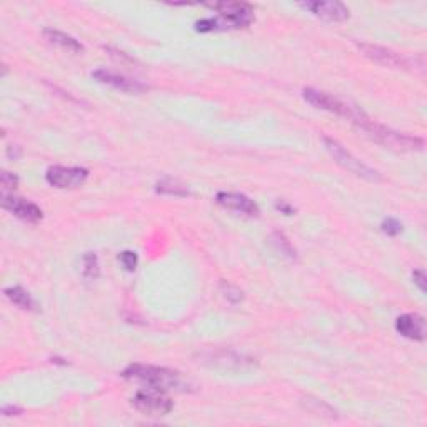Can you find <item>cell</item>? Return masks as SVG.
I'll list each match as a JSON object with an SVG mask.
<instances>
[{
  "label": "cell",
  "instance_id": "cell-1",
  "mask_svg": "<svg viewBox=\"0 0 427 427\" xmlns=\"http://www.w3.org/2000/svg\"><path fill=\"white\" fill-rule=\"evenodd\" d=\"M129 381H137L147 384V388H154L164 393H191L192 384L184 379L181 372L165 369L157 366H144V364H132L122 372Z\"/></svg>",
  "mask_w": 427,
  "mask_h": 427
},
{
  "label": "cell",
  "instance_id": "cell-2",
  "mask_svg": "<svg viewBox=\"0 0 427 427\" xmlns=\"http://www.w3.org/2000/svg\"><path fill=\"white\" fill-rule=\"evenodd\" d=\"M219 12L214 19H204L196 24L197 32H220V30L244 29L254 22V8L246 2H222L210 6Z\"/></svg>",
  "mask_w": 427,
  "mask_h": 427
},
{
  "label": "cell",
  "instance_id": "cell-3",
  "mask_svg": "<svg viewBox=\"0 0 427 427\" xmlns=\"http://www.w3.org/2000/svg\"><path fill=\"white\" fill-rule=\"evenodd\" d=\"M362 130H366L369 136L374 139L381 146L389 147V149L399 151V152H412V151H422L424 149V141L419 137L407 136V134L395 132L393 129L384 127V125L376 124L369 117L364 115L356 122Z\"/></svg>",
  "mask_w": 427,
  "mask_h": 427
},
{
  "label": "cell",
  "instance_id": "cell-4",
  "mask_svg": "<svg viewBox=\"0 0 427 427\" xmlns=\"http://www.w3.org/2000/svg\"><path fill=\"white\" fill-rule=\"evenodd\" d=\"M324 144H326V149L332 155V159H334L337 164L340 165V167L348 169L349 172L357 175V177L366 179V181H369V182H381L382 181L381 174L377 172V170L369 167L367 164H364L361 159H357V157H354L352 152H349L343 146V144L337 142L336 139L324 137Z\"/></svg>",
  "mask_w": 427,
  "mask_h": 427
},
{
  "label": "cell",
  "instance_id": "cell-5",
  "mask_svg": "<svg viewBox=\"0 0 427 427\" xmlns=\"http://www.w3.org/2000/svg\"><path fill=\"white\" fill-rule=\"evenodd\" d=\"M302 96L305 98V102H309V104L316 107V109L332 112V114H336V115L350 119L352 122H357L359 119H362V117L366 115L362 110L356 109V107L345 104V102L340 101V98L331 96V94H327L324 91H317V89H312V87L304 89Z\"/></svg>",
  "mask_w": 427,
  "mask_h": 427
},
{
  "label": "cell",
  "instance_id": "cell-6",
  "mask_svg": "<svg viewBox=\"0 0 427 427\" xmlns=\"http://www.w3.org/2000/svg\"><path fill=\"white\" fill-rule=\"evenodd\" d=\"M134 407L146 416H165L174 409V402L164 390L147 388L139 390L132 399Z\"/></svg>",
  "mask_w": 427,
  "mask_h": 427
},
{
  "label": "cell",
  "instance_id": "cell-7",
  "mask_svg": "<svg viewBox=\"0 0 427 427\" xmlns=\"http://www.w3.org/2000/svg\"><path fill=\"white\" fill-rule=\"evenodd\" d=\"M89 170L84 167H64V165H53L49 167L46 179L52 187L57 189H75L87 181Z\"/></svg>",
  "mask_w": 427,
  "mask_h": 427
},
{
  "label": "cell",
  "instance_id": "cell-8",
  "mask_svg": "<svg viewBox=\"0 0 427 427\" xmlns=\"http://www.w3.org/2000/svg\"><path fill=\"white\" fill-rule=\"evenodd\" d=\"M357 47L364 56L371 58V60H374L376 64L390 67V69H407L409 67V62L401 56V53L390 51L388 47L376 46V44H367V42L357 44Z\"/></svg>",
  "mask_w": 427,
  "mask_h": 427
},
{
  "label": "cell",
  "instance_id": "cell-9",
  "mask_svg": "<svg viewBox=\"0 0 427 427\" xmlns=\"http://www.w3.org/2000/svg\"><path fill=\"white\" fill-rule=\"evenodd\" d=\"M2 208L15 215L17 219L24 220V222L37 224L39 220H42V210H40V208H37L34 202L22 199V197L4 194Z\"/></svg>",
  "mask_w": 427,
  "mask_h": 427
},
{
  "label": "cell",
  "instance_id": "cell-10",
  "mask_svg": "<svg viewBox=\"0 0 427 427\" xmlns=\"http://www.w3.org/2000/svg\"><path fill=\"white\" fill-rule=\"evenodd\" d=\"M92 77L97 80V82L110 85V87L117 89V91H122L127 94H141L144 91H147V85H144L139 82V80L129 79L125 75L115 74V72L106 70V69H98L96 72H92Z\"/></svg>",
  "mask_w": 427,
  "mask_h": 427
},
{
  "label": "cell",
  "instance_id": "cell-11",
  "mask_svg": "<svg viewBox=\"0 0 427 427\" xmlns=\"http://www.w3.org/2000/svg\"><path fill=\"white\" fill-rule=\"evenodd\" d=\"M215 200H217V204L222 205L224 209L247 215V217H255V215L260 214L259 205L244 194H236V192H219Z\"/></svg>",
  "mask_w": 427,
  "mask_h": 427
},
{
  "label": "cell",
  "instance_id": "cell-12",
  "mask_svg": "<svg viewBox=\"0 0 427 427\" xmlns=\"http://www.w3.org/2000/svg\"><path fill=\"white\" fill-rule=\"evenodd\" d=\"M300 7H304L305 11H309L319 19L326 22H344L349 19V8L340 2H305L300 4Z\"/></svg>",
  "mask_w": 427,
  "mask_h": 427
},
{
  "label": "cell",
  "instance_id": "cell-13",
  "mask_svg": "<svg viewBox=\"0 0 427 427\" xmlns=\"http://www.w3.org/2000/svg\"><path fill=\"white\" fill-rule=\"evenodd\" d=\"M395 331L406 339L422 343L426 339V321L419 314H404L395 319Z\"/></svg>",
  "mask_w": 427,
  "mask_h": 427
},
{
  "label": "cell",
  "instance_id": "cell-14",
  "mask_svg": "<svg viewBox=\"0 0 427 427\" xmlns=\"http://www.w3.org/2000/svg\"><path fill=\"white\" fill-rule=\"evenodd\" d=\"M44 37H46L51 44H53V46L60 47L62 51H67L72 53L84 52V46L79 42V40H75L74 37H70V35H67L64 32H58V30L46 29L44 30Z\"/></svg>",
  "mask_w": 427,
  "mask_h": 427
},
{
  "label": "cell",
  "instance_id": "cell-15",
  "mask_svg": "<svg viewBox=\"0 0 427 427\" xmlns=\"http://www.w3.org/2000/svg\"><path fill=\"white\" fill-rule=\"evenodd\" d=\"M6 295H7V299L11 300V302L17 305V307L25 309V311H32V309H35L34 299L30 298L29 292L24 291L19 286L8 287V289H6Z\"/></svg>",
  "mask_w": 427,
  "mask_h": 427
},
{
  "label": "cell",
  "instance_id": "cell-16",
  "mask_svg": "<svg viewBox=\"0 0 427 427\" xmlns=\"http://www.w3.org/2000/svg\"><path fill=\"white\" fill-rule=\"evenodd\" d=\"M155 191L159 192V194H167V196H177V197L189 196L187 186H184L182 182L175 181V179H162V181L157 184Z\"/></svg>",
  "mask_w": 427,
  "mask_h": 427
},
{
  "label": "cell",
  "instance_id": "cell-17",
  "mask_svg": "<svg viewBox=\"0 0 427 427\" xmlns=\"http://www.w3.org/2000/svg\"><path fill=\"white\" fill-rule=\"evenodd\" d=\"M84 276L89 279L98 277V260L92 253L84 255Z\"/></svg>",
  "mask_w": 427,
  "mask_h": 427
},
{
  "label": "cell",
  "instance_id": "cell-18",
  "mask_svg": "<svg viewBox=\"0 0 427 427\" xmlns=\"http://www.w3.org/2000/svg\"><path fill=\"white\" fill-rule=\"evenodd\" d=\"M274 244H276L279 247V249H281V253H284L286 255H289L291 259L295 257V250L292 249L291 242L287 241L286 237L282 236V234H279V232L274 234Z\"/></svg>",
  "mask_w": 427,
  "mask_h": 427
},
{
  "label": "cell",
  "instance_id": "cell-19",
  "mask_svg": "<svg viewBox=\"0 0 427 427\" xmlns=\"http://www.w3.org/2000/svg\"><path fill=\"white\" fill-rule=\"evenodd\" d=\"M0 184H2L4 194H7V191H13V189L19 186V177L11 172H7V170H4L2 177H0Z\"/></svg>",
  "mask_w": 427,
  "mask_h": 427
},
{
  "label": "cell",
  "instance_id": "cell-20",
  "mask_svg": "<svg viewBox=\"0 0 427 427\" xmlns=\"http://www.w3.org/2000/svg\"><path fill=\"white\" fill-rule=\"evenodd\" d=\"M382 232L388 234V236H397L402 232V224L397 219H385L382 222Z\"/></svg>",
  "mask_w": 427,
  "mask_h": 427
},
{
  "label": "cell",
  "instance_id": "cell-21",
  "mask_svg": "<svg viewBox=\"0 0 427 427\" xmlns=\"http://www.w3.org/2000/svg\"><path fill=\"white\" fill-rule=\"evenodd\" d=\"M119 260L122 262V266L127 269V271H136L137 267V255L136 253H130V250H125V253H122L119 255Z\"/></svg>",
  "mask_w": 427,
  "mask_h": 427
},
{
  "label": "cell",
  "instance_id": "cell-22",
  "mask_svg": "<svg viewBox=\"0 0 427 427\" xmlns=\"http://www.w3.org/2000/svg\"><path fill=\"white\" fill-rule=\"evenodd\" d=\"M222 289H224V292H226L224 295H226V298L231 300V302H239V300H242V292L237 289V287L222 282Z\"/></svg>",
  "mask_w": 427,
  "mask_h": 427
},
{
  "label": "cell",
  "instance_id": "cell-23",
  "mask_svg": "<svg viewBox=\"0 0 427 427\" xmlns=\"http://www.w3.org/2000/svg\"><path fill=\"white\" fill-rule=\"evenodd\" d=\"M412 279H414V284L419 287L422 292L427 291V281H426L424 271H414L412 272Z\"/></svg>",
  "mask_w": 427,
  "mask_h": 427
},
{
  "label": "cell",
  "instance_id": "cell-24",
  "mask_svg": "<svg viewBox=\"0 0 427 427\" xmlns=\"http://www.w3.org/2000/svg\"><path fill=\"white\" fill-rule=\"evenodd\" d=\"M20 412H22V409L15 407V406H6L2 409L4 416H19Z\"/></svg>",
  "mask_w": 427,
  "mask_h": 427
},
{
  "label": "cell",
  "instance_id": "cell-25",
  "mask_svg": "<svg viewBox=\"0 0 427 427\" xmlns=\"http://www.w3.org/2000/svg\"><path fill=\"white\" fill-rule=\"evenodd\" d=\"M276 208H277L279 210H282V212H284L286 215H292V214L295 212V210L292 209L291 205H287L286 202H277V205H276Z\"/></svg>",
  "mask_w": 427,
  "mask_h": 427
},
{
  "label": "cell",
  "instance_id": "cell-26",
  "mask_svg": "<svg viewBox=\"0 0 427 427\" xmlns=\"http://www.w3.org/2000/svg\"><path fill=\"white\" fill-rule=\"evenodd\" d=\"M19 155H20V151L15 147V149H13V157H15V159H17V157H19ZM8 157H12V147H8Z\"/></svg>",
  "mask_w": 427,
  "mask_h": 427
}]
</instances>
